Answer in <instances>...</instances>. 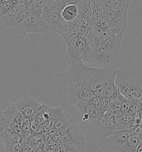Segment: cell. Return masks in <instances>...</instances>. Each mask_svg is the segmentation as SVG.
<instances>
[{"label": "cell", "mask_w": 142, "mask_h": 152, "mask_svg": "<svg viewBox=\"0 0 142 152\" xmlns=\"http://www.w3.org/2000/svg\"><path fill=\"white\" fill-rule=\"evenodd\" d=\"M115 71L112 67L95 69L87 67L83 63L70 65L66 72L56 75L66 88L79 87L90 90L94 95L104 98L105 90L116 86Z\"/></svg>", "instance_id": "obj_1"}, {"label": "cell", "mask_w": 142, "mask_h": 152, "mask_svg": "<svg viewBox=\"0 0 142 152\" xmlns=\"http://www.w3.org/2000/svg\"><path fill=\"white\" fill-rule=\"evenodd\" d=\"M43 10L31 7L26 12L23 24L11 35H20L28 33H41L52 36L58 34L56 27L53 25L44 22L41 16Z\"/></svg>", "instance_id": "obj_2"}, {"label": "cell", "mask_w": 142, "mask_h": 152, "mask_svg": "<svg viewBox=\"0 0 142 152\" xmlns=\"http://www.w3.org/2000/svg\"><path fill=\"white\" fill-rule=\"evenodd\" d=\"M115 83L120 93L125 97L142 99V74L138 72H125L119 68L115 71Z\"/></svg>", "instance_id": "obj_3"}, {"label": "cell", "mask_w": 142, "mask_h": 152, "mask_svg": "<svg viewBox=\"0 0 142 152\" xmlns=\"http://www.w3.org/2000/svg\"><path fill=\"white\" fill-rule=\"evenodd\" d=\"M26 12L1 15L0 32L1 35H11L23 24Z\"/></svg>", "instance_id": "obj_4"}, {"label": "cell", "mask_w": 142, "mask_h": 152, "mask_svg": "<svg viewBox=\"0 0 142 152\" xmlns=\"http://www.w3.org/2000/svg\"><path fill=\"white\" fill-rule=\"evenodd\" d=\"M49 112L52 129L57 130L61 134L75 122L74 118L63 112L62 107H49Z\"/></svg>", "instance_id": "obj_5"}, {"label": "cell", "mask_w": 142, "mask_h": 152, "mask_svg": "<svg viewBox=\"0 0 142 152\" xmlns=\"http://www.w3.org/2000/svg\"><path fill=\"white\" fill-rule=\"evenodd\" d=\"M129 6L120 10L104 7V12L101 18L109 23L110 27H122L126 28Z\"/></svg>", "instance_id": "obj_6"}, {"label": "cell", "mask_w": 142, "mask_h": 152, "mask_svg": "<svg viewBox=\"0 0 142 152\" xmlns=\"http://www.w3.org/2000/svg\"><path fill=\"white\" fill-rule=\"evenodd\" d=\"M131 134V132H124L112 134L101 139L99 145L101 148L108 151L120 152V148Z\"/></svg>", "instance_id": "obj_7"}, {"label": "cell", "mask_w": 142, "mask_h": 152, "mask_svg": "<svg viewBox=\"0 0 142 152\" xmlns=\"http://www.w3.org/2000/svg\"><path fill=\"white\" fill-rule=\"evenodd\" d=\"M41 18L44 22L54 25L57 29L58 34L61 35L63 38L70 27V23L67 22L62 18L59 12L43 11Z\"/></svg>", "instance_id": "obj_8"}, {"label": "cell", "mask_w": 142, "mask_h": 152, "mask_svg": "<svg viewBox=\"0 0 142 152\" xmlns=\"http://www.w3.org/2000/svg\"><path fill=\"white\" fill-rule=\"evenodd\" d=\"M115 59L106 50V46L101 42L91 45L89 61L99 65L108 64Z\"/></svg>", "instance_id": "obj_9"}, {"label": "cell", "mask_w": 142, "mask_h": 152, "mask_svg": "<svg viewBox=\"0 0 142 152\" xmlns=\"http://www.w3.org/2000/svg\"><path fill=\"white\" fill-rule=\"evenodd\" d=\"M15 104L22 115L29 119L35 116L43 105L31 97L23 98Z\"/></svg>", "instance_id": "obj_10"}, {"label": "cell", "mask_w": 142, "mask_h": 152, "mask_svg": "<svg viewBox=\"0 0 142 152\" xmlns=\"http://www.w3.org/2000/svg\"><path fill=\"white\" fill-rule=\"evenodd\" d=\"M59 142L61 145L63 146L74 143L85 142L84 137L75 122H73L66 129L62 132Z\"/></svg>", "instance_id": "obj_11"}, {"label": "cell", "mask_w": 142, "mask_h": 152, "mask_svg": "<svg viewBox=\"0 0 142 152\" xmlns=\"http://www.w3.org/2000/svg\"><path fill=\"white\" fill-rule=\"evenodd\" d=\"M91 124L94 133L100 139L114 134V126L112 125L106 114Z\"/></svg>", "instance_id": "obj_12"}, {"label": "cell", "mask_w": 142, "mask_h": 152, "mask_svg": "<svg viewBox=\"0 0 142 152\" xmlns=\"http://www.w3.org/2000/svg\"><path fill=\"white\" fill-rule=\"evenodd\" d=\"M66 89L68 93L70 102L75 105L80 102L88 100L94 95L92 91L85 88L70 87Z\"/></svg>", "instance_id": "obj_13"}, {"label": "cell", "mask_w": 142, "mask_h": 152, "mask_svg": "<svg viewBox=\"0 0 142 152\" xmlns=\"http://www.w3.org/2000/svg\"><path fill=\"white\" fill-rule=\"evenodd\" d=\"M76 106L82 115L84 114H88L89 116V121L91 124L103 116L102 115L101 111L89 101V99L87 101L78 103Z\"/></svg>", "instance_id": "obj_14"}, {"label": "cell", "mask_w": 142, "mask_h": 152, "mask_svg": "<svg viewBox=\"0 0 142 152\" xmlns=\"http://www.w3.org/2000/svg\"><path fill=\"white\" fill-rule=\"evenodd\" d=\"M122 39L123 35H113L107 37L101 41L106 46L108 51L115 59H117L119 53V50L122 43Z\"/></svg>", "instance_id": "obj_15"}, {"label": "cell", "mask_w": 142, "mask_h": 152, "mask_svg": "<svg viewBox=\"0 0 142 152\" xmlns=\"http://www.w3.org/2000/svg\"><path fill=\"white\" fill-rule=\"evenodd\" d=\"M68 46V49L66 54L67 61L69 64H75L83 63L82 56L84 52L79 49L74 42H72Z\"/></svg>", "instance_id": "obj_16"}, {"label": "cell", "mask_w": 142, "mask_h": 152, "mask_svg": "<svg viewBox=\"0 0 142 152\" xmlns=\"http://www.w3.org/2000/svg\"><path fill=\"white\" fill-rule=\"evenodd\" d=\"M139 144V137L137 134L132 132L120 148V152H134Z\"/></svg>", "instance_id": "obj_17"}, {"label": "cell", "mask_w": 142, "mask_h": 152, "mask_svg": "<svg viewBox=\"0 0 142 152\" xmlns=\"http://www.w3.org/2000/svg\"><path fill=\"white\" fill-rule=\"evenodd\" d=\"M61 15L62 18L67 22L71 23L74 21L79 15L78 8L75 4H69L63 9Z\"/></svg>", "instance_id": "obj_18"}, {"label": "cell", "mask_w": 142, "mask_h": 152, "mask_svg": "<svg viewBox=\"0 0 142 152\" xmlns=\"http://www.w3.org/2000/svg\"><path fill=\"white\" fill-rule=\"evenodd\" d=\"M0 134L4 143L9 142H21L22 137L20 135L14 132L12 130L4 126H0Z\"/></svg>", "instance_id": "obj_19"}, {"label": "cell", "mask_w": 142, "mask_h": 152, "mask_svg": "<svg viewBox=\"0 0 142 152\" xmlns=\"http://www.w3.org/2000/svg\"><path fill=\"white\" fill-rule=\"evenodd\" d=\"M54 151L58 152H85L86 145L85 142L74 143L66 146L61 145L57 147Z\"/></svg>", "instance_id": "obj_20"}, {"label": "cell", "mask_w": 142, "mask_h": 152, "mask_svg": "<svg viewBox=\"0 0 142 152\" xmlns=\"http://www.w3.org/2000/svg\"><path fill=\"white\" fill-rule=\"evenodd\" d=\"M104 7H106L112 9L120 10L129 6L130 0H102Z\"/></svg>", "instance_id": "obj_21"}, {"label": "cell", "mask_w": 142, "mask_h": 152, "mask_svg": "<svg viewBox=\"0 0 142 152\" xmlns=\"http://www.w3.org/2000/svg\"><path fill=\"white\" fill-rule=\"evenodd\" d=\"M66 5V4L64 2H61L54 0H46V2L42 11H53L61 13Z\"/></svg>", "instance_id": "obj_22"}, {"label": "cell", "mask_w": 142, "mask_h": 152, "mask_svg": "<svg viewBox=\"0 0 142 152\" xmlns=\"http://www.w3.org/2000/svg\"><path fill=\"white\" fill-rule=\"evenodd\" d=\"M79 15L90 18L91 15V7L89 0H82L77 5Z\"/></svg>", "instance_id": "obj_23"}, {"label": "cell", "mask_w": 142, "mask_h": 152, "mask_svg": "<svg viewBox=\"0 0 142 152\" xmlns=\"http://www.w3.org/2000/svg\"><path fill=\"white\" fill-rule=\"evenodd\" d=\"M23 145L21 142H9L4 144L5 152H23Z\"/></svg>", "instance_id": "obj_24"}, {"label": "cell", "mask_w": 142, "mask_h": 152, "mask_svg": "<svg viewBox=\"0 0 142 152\" xmlns=\"http://www.w3.org/2000/svg\"><path fill=\"white\" fill-rule=\"evenodd\" d=\"M104 12V7L96 6L91 7V15L89 18L94 20H99L101 18Z\"/></svg>", "instance_id": "obj_25"}, {"label": "cell", "mask_w": 142, "mask_h": 152, "mask_svg": "<svg viewBox=\"0 0 142 152\" xmlns=\"http://www.w3.org/2000/svg\"><path fill=\"white\" fill-rule=\"evenodd\" d=\"M122 103L118 99H115L112 102L106 112H122Z\"/></svg>", "instance_id": "obj_26"}, {"label": "cell", "mask_w": 142, "mask_h": 152, "mask_svg": "<svg viewBox=\"0 0 142 152\" xmlns=\"http://www.w3.org/2000/svg\"><path fill=\"white\" fill-rule=\"evenodd\" d=\"M112 101L113 100L110 98H108V97L102 98V108L101 110V113L102 115H104L105 114L108 108L110 105Z\"/></svg>", "instance_id": "obj_27"}, {"label": "cell", "mask_w": 142, "mask_h": 152, "mask_svg": "<svg viewBox=\"0 0 142 152\" xmlns=\"http://www.w3.org/2000/svg\"><path fill=\"white\" fill-rule=\"evenodd\" d=\"M54 1H56L61 2H64V4H66V5H69V4H75L77 5L82 0H54Z\"/></svg>", "instance_id": "obj_28"}, {"label": "cell", "mask_w": 142, "mask_h": 152, "mask_svg": "<svg viewBox=\"0 0 142 152\" xmlns=\"http://www.w3.org/2000/svg\"><path fill=\"white\" fill-rule=\"evenodd\" d=\"M136 152H142V143L139 144V145L138 146L137 148V151Z\"/></svg>", "instance_id": "obj_29"}]
</instances>
